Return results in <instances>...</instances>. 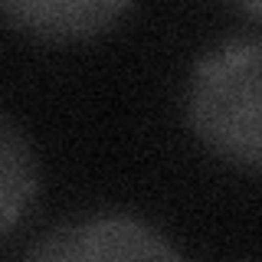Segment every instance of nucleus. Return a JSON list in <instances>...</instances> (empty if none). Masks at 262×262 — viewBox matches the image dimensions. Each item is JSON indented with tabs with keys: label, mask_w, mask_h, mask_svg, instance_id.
<instances>
[{
	"label": "nucleus",
	"mask_w": 262,
	"mask_h": 262,
	"mask_svg": "<svg viewBox=\"0 0 262 262\" xmlns=\"http://www.w3.org/2000/svg\"><path fill=\"white\" fill-rule=\"evenodd\" d=\"M30 259L43 262H76V259H177L170 246L154 226L135 216H85L49 229L33 249Z\"/></svg>",
	"instance_id": "obj_2"
},
{
	"label": "nucleus",
	"mask_w": 262,
	"mask_h": 262,
	"mask_svg": "<svg viewBox=\"0 0 262 262\" xmlns=\"http://www.w3.org/2000/svg\"><path fill=\"white\" fill-rule=\"evenodd\" d=\"M243 7L256 16V20H262V0H243Z\"/></svg>",
	"instance_id": "obj_5"
},
{
	"label": "nucleus",
	"mask_w": 262,
	"mask_h": 262,
	"mask_svg": "<svg viewBox=\"0 0 262 262\" xmlns=\"http://www.w3.org/2000/svg\"><path fill=\"white\" fill-rule=\"evenodd\" d=\"M39 190L36 154L20 128L0 115V239L10 236L30 213Z\"/></svg>",
	"instance_id": "obj_4"
},
{
	"label": "nucleus",
	"mask_w": 262,
	"mask_h": 262,
	"mask_svg": "<svg viewBox=\"0 0 262 262\" xmlns=\"http://www.w3.org/2000/svg\"><path fill=\"white\" fill-rule=\"evenodd\" d=\"M135 0H0V16L49 43H79L112 30Z\"/></svg>",
	"instance_id": "obj_3"
},
{
	"label": "nucleus",
	"mask_w": 262,
	"mask_h": 262,
	"mask_svg": "<svg viewBox=\"0 0 262 262\" xmlns=\"http://www.w3.org/2000/svg\"><path fill=\"white\" fill-rule=\"evenodd\" d=\"M187 118L220 161L262 174V39L236 36L200 56Z\"/></svg>",
	"instance_id": "obj_1"
}]
</instances>
